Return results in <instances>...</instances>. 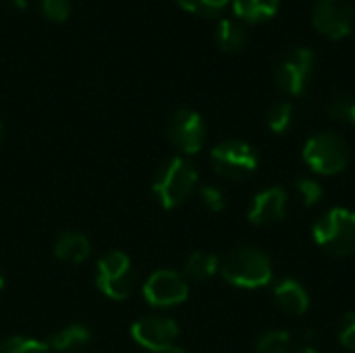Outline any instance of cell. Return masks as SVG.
<instances>
[{"instance_id": "1", "label": "cell", "mask_w": 355, "mask_h": 353, "mask_svg": "<svg viewBox=\"0 0 355 353\" xmlns=\"http://www.w3.org/2000/svg\"><path fill=\"white\" fill-rule=\"evenodd\" d=\"M220 273L227 283L241 289H258L266 287L272 281V264L270 258L252 246L237 248L227 254L220 264Z\"/></svg>"}, {"instance_id": "2", "label": "cell", "mask_w": 355, "mask_h": 353, "mask_svg": "<svg viewBox=\"0 0 355 353\" xmlns=\"http://www.w3.org/2000/svg\"><path fill=\"white\" fill-rule=\"evenodd\" d=\"M314 241L331 256L347 258L355 254V212L333 208L320 216L312 229Z\"/></svg>"}, {"instance_id": "3", "label": "cell", "mask_w": 355, "mask_h": 353, "mask_svg": "<svg viewBox=\"0 0 355 353\" xmlns=\"http://www.w3.org/2000/svg\"><path fill=\"white\" fill-rule=\"evenodd\" d=\"M196 185H198L196 166L189 160L177 156L160 169L152 191L162 208L173 210L179 208L193 193Z\"/></svg>"}, {"instance_id": "4", "label": "cell", "mask_w": 355, "mask_h": 353, "mask_svg": "<svg viewBox=\"0 0 355 353\" xmlns=\"http://www.w3.org/2000/svg\"><path fill=\"white\" fill-rule=\"evenodd\" d=\"M302 156H304V162L314 173L331 177V175L345 171L349 162V148L341 135L333 131H324V133H316L314 137L306 141Z\"/></svg>"}, {"instance_id": "5", "label": "cell", "mask_w": 355, "mask_h": 353, "mask_svg": "<svg viewBox=\"0 0 355 353\" xmlns=\"http://www.w3.org/2000/svg\"><path fill=\"white\" fill-rule=\"evenodd\" d=\"M212 166L216 175L229 181H243L252 177L258 169L256 150L241 139H225L210 152Z\"/></svg>"}, {"instance_id": "6", "label": "cell", "mask_w": 355, "mask_h": 353, "mask_svg": "<svg viewBox=\"0 0 355 353\" xmlns=\"http://www.w3.org/2000/svg\"><path fill=\"white\" fill-rule=\"evenodd\" d=\"M133 283H135V275H133V266L127 254L108 252L106 256L98 260L96 285L106 298L114 302L127 300L133 293Z\"/></svg>"}, {"instance_id": "7", "label": "cell", "mask_w": 355, "mask_h": 353, "mask_svg": "<svg viewBox=\"0 0 355 353\" xmlns=\"http://www.w3.org/2000/svg\"><path fill=\"white\" fill-rule=\"evenodd\" d=\"M314 64H316V58L310 48L297 46V48L289 50L281 58V62L277 64V71H275L277 87L289 96H302L312 79Z\"/></svg>"}, {"instance_id": "8", "label": "cell", "mask_w": 355, "mask_h": 353, "mask_svg": "<svg viewBox=\"0 0 355 353\" xmlns=\"http://www.w3.org/2000/svg\"><path fill=\"white\" fill-rule=\"evenodd\" d=\"M312 23L318 33L339 40L354 33L355 8L352 0H316Z\"/></svg>"}, {"instance_id": "9", "label": "cell", "mask_w": 355, "mask_h": 353, "mask_svg": "<svg viewBox=\"0 0 355 353\" xmlns=\"http://www.w3.org/2000/svg\"><path fill=\"white\" fill-rule=\"evenodd\" d=\"M168 139L183 154H196L202 150L206 141V125L204 119L191 108H179L168 119Z\"/></svg>"}, {"instance_id": "10", "label": "cell", "mask_w": 355, "mask_h": 353, "mask_svg": "<svg viewBox=\"0 0 355 353\" xmlns=\"http://www.w3.org/2000/svg\"><path fill=\"white\" fill-rule=\"evenodd\" d=\"M189 285L183 275L175 270H156L144 283V298L154 308L179 306L187 300Z\"/></svg>"}, {"instance_id": "11", "label": "cell", "mask_w": 355, "mask_h": 353, "mask_svg": "<svg viewBox=\"0 0 355 353\" xmlns=\"http://www.w3.org/2000/svg\"><path fill=\"white\" fill-rule=\"evenodd\" d=\"M131 337L137 345L154 353H168L179 337V327L171 318L148 316L131 327Z\"/></svg>"}, {"instance_id": "12", "label": "cell", "mask_w": 355, "mask_h": 353, "mask_svg": "<svg viewBox=\"0 0 355 353\" xmlns=\"http://www.w3.org/2000/svg\"><path fill=\"white\" fill-rule=\"evenodd\" d=\"M285 212H287V191L283 187H270L254 198L248 210V218L252 225L266 227L283 221Z\"/></svg>"}, {"instance_id": "13", "label": "cell", "mask_w": 355, "mask_h": 353, "mask_svg": "<svg viewBox=\"0 0 355 353\" xmlns=\"http://www.w3.org/2000/svg\"><path fill=\"white\" fill-rule=\"evenodd\" d=\"M275 302L277 306L291 316H302L310 308V295L302 283L293 279H285L275 287Z\"/></svg>"}, {"instance_id": "14", "label": "cell", "mask_w": 355, "mask_h": 353, "mask_svg": "<svg viewBox=\"0 0 355 353\" xmlns=\"http://www.w3.org/2000/svg\"><path fill=\"white\" fill-rule=\"evenodd\" d=\"M89 252H92V246H89L87 237L81 233H73V231L60 233V237L56 239V246H54L56 258L62 262H73V264L83 262L89 256Z\"/></svg>"}, {"instance_id": "15", "label": "cell", "mask_w": 355, "mask_h": 353, "mask_svg": "<svg viewBox=\"0 0 355 353\" xmlns=\"http://www.w3.org/2000/svg\"><path fill=\"white\" fill-rule=\"evenodd\" d=\"M214 40H216V46L227 52V54H235L239 50L245 48V42H248V31L245 27L239 23V21H233V19H223L214 31Z\"/></svg>"}, {"instance_id": "16", "label": "cell", "mask_w": 355, "mask_h": 353, "mask_svg": "<svg viewBox=\"0 0 355 353\" xmlns=\"http://www.w3.org/2000/svg\"><path fill=\"white\" fill-rule=\"evenodd\" d=\"M92 341V333L87 327L83 325H71L62 331H58L50 345L52 350L58 353H79L81 350H85Z\"/></svg>"}, {"instance_id": "17", "label": "cell", "mask_w": 355, "mask_h": 353, "mask_svg": "<svg viewBox=\"0 0 355 353\" xmlns=\"http://www.w3.org/2000/svg\"><path fill=\"white\" fill-rule=\"evenodd\" d=\"M216 270H220V262L214 254L210 252H193L183 266V277L185 281H193V283H202L208 281L210 277L216 275Z\"/></svg>"}, {"instance_id": "18", "label": "cell", "mask_w": 355, "mask_h": 353, "mask_svg": "<svg viewBox=\"0 0 355 353\" xmlns=\"http://www.w3.org/2000/svg\"><path fill=\"white\" fill-rule=\"evenodd\" d=\"M281 0H233V10L241 21L262 23L277 15Z\"/></svg>"}, {"instance_id": "19", "label": "cell", "mask_w": 355, "mask_h": 353, "mask_svg": "<svg viewBox=\"0 0 355 353\" xmlns=\"http://www.w3.org/2000/svg\"><path fill=\"white\" fill-rule=\"evenodd\" d=\"M293 117H295V108L291 102H277L270 106L268 114H266V123H268V129L272 133H287L293 125Z\"/></svg>"}, {"instance_id": "20", "label": "cell", "mask_w": 355, "mask_h": 353, "mask_svg": "<svg viewBox=\"0 0 355 353\" xmlns=\"http://www.w3.org/2000/svg\"><path fill=\"white\" fill-rule=\"evenodd\" d=\"M289 345L291 337L287 331H268L258 339L256 353H289Z\"/></svg>"}, {"instance_id": "21", "label": "cell", "mask_w": 355, "mask_h": 353, "mask_svg": "<svg viewBox=\"0 0 355 353\" xmlns=\"http://www.w3.org/2000/svg\"><path fill=\"white\" fill-rule=\"evenodd\" d=\"M0 353H48V345L27 337H8L0 343Z\"/></svg>"}, {"instance_id": "22", "label": "cell", "mask_w": 355, "mask_h": 353, "mask_svg": "<svg viewBox=\"0 0 355 353\" xmlns=\"http://www.w3.org/2000/svg\"><path fill=\"white\" fill-rule=\"evenodd\" d=\"M327 110L333 119L349 123L355 127V98H352V96H335L329 102Z\"/></svg>"}, {"instance_id": "23", "label": "cell", "mask_w": 355, "mask_h": 353, "mask_svg": "<svg viewBox=\"0 0 355 353\" xmlns=\"http://www.w3.org/2000/svg\"><path fill=\"white\" fill-rule=\"evenodd\" d=\"M295 187H297V193L302 196V202L306 206H316L322 200V196H324L322 185L318 181L310 179V177H300Z\"/></svg>"}, {"instance_id": "24", "label": "cell", "mask_w": 355, "mask_h": 353, "mask_svg": "<svg viewBox=\"0 0 355 353\" xmlns=\"http://www.w3.org/2000/svg\"><path fill=\"white\" fill-rule=\"evenodd\" d=\"M200 202L210 212H220L227 206V198H225L223 189H218L214 185H202L200 187Z\"/></svg>"}, {"instance_id": "25", "label": "cell", "mask_w": 355, "mask_h": 353, "mask_svg": "<svg viewBox=\"0 0 355 353\" xmlns=\"http://www.w3.org/2000/svg\"><path fill=\"white\" fill-rule=\"evenodd\" d=\"M42 12L50 21H67L71 15V0H42Z\"/></svg>"}, {"instance_id": "26", "label": "cell", "mask_w": 355, "mask_h": 353, "mask_svg": "<svg viewBox=\"0 0 355 353\" xmlns=\"http://www.w3.org/2000/svg\"><path fill=\"white\" fill-rule=\"evenodd\" d=\"M339 341L347 352L355 353V312L345 314L341 322V331H339Z\"/></svg>"}, {"instance_id": "27", "label": "cell", "mask_w": 355, "mask_h": 353, "mask_svg": "<svg viewBox=\"0 0 355 353\" xmlns=\"http://www.w3.org/2000/svg\"><path fill=\"white\" fill-rule=\"evenodd\" d=\"M231 0H200L202 6V17H214L218 15Z\"/></svg>"}, {"instance_id": "28", "label": "cell", "mask_w": 355, "mask_h": 353, "mask_svg": "<svg viewBox=\"0 0 355 353\" xmlns=\"http://www.w3.org/2000/svg\"><path fill=\"white\" fill-rule=\"evenodd\" d=\"M177 4L187 10V12H193V15H202V6H200V0H177Z\"/></svg>"}, {"instance_id": "29", "label": "cell", "mask_w": 355, "mask_h": 353, "mask_svg": "<svg viewBox=\"0 0 355 353\" xmlns=\"http://www.w3.org/2000/svg\"><path fill=\"white\" fill-rule=\"evenodd\" d=\"M15 2V6H19V8H25L27 6V0H12Z\"/></svg>"}, {"instance_id": "30", "label": "cell", "mask_w": 355, "mask_h": 353, "mask_svg": "<svg viewBox=\"0 0 355 353\" xmlns=\"http://www.w3.org/2000/svg\"><path fill=\"white\" fill-rule=\"evenodd\" d=\"M295 353H318L314 347H304V350H297Z\"/></svg>"}, {"instance_id": "31", "label": "cell", "mask_w": 355, "mask_h": 353, "mask_svg": "<svg viewBox=\"0 0 355 353\" xmlns=\"http://www.w3.org/2000/svg\"><path fill=\"white\" fill-rule=\"evenodd\" d=\"M168 353H187L185 352V350H181V347H177V345H175V347H173V350H171V352Z\"/></svg>"}, {"instance_id": "32", "label": "cell", "mask_w": 355, "mask_h": 353, "mask_svg": "<svg viewBox=\"0 0 355 353\" xmlns=\"http://www.w3.org/2000/svg\"><path fill=\"white\" fill-rule=\"evenodd\" d=\"M2 137H4V125H2V121H0V144H2Z\"/></svg>"}, {"instance_id": "33", "label": "cell", "mask_w": 355, "mask_h": 353, "mask_svg": "<svg viewBox=\"0 0 355 353\" xmlns=\"http://www.w3.org/2000/svg\"><path fill=\"white\" fill-rule=\"evenodd\" d=\"M2 287H4V277H2V273H0V291H2Z\"/></svg>"}, {"instance_id": "34", "label": "cell", "mask_w": 355, "mask_h": 353, "mask_svg": "<svg viewBox=\"0 0 355 353\" xmlns=\"http://www.w3.org/2000/svg\"><path fill=\"white\" fill-rule=\"evenodd\" d=\"M354 37H355V29H354Z\"/></svg>"}]
</instances>
